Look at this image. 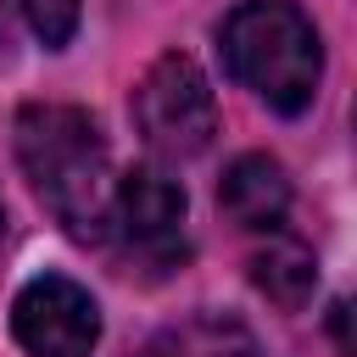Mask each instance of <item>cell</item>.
<instances>
[{
  "instance_id": "30bf717a",
  "label": "cell",
  "mask_w": 357,
  "mask_h": 357,
  "mask_svg": "<svg viewBox=\"0 0 357 357\" xmlns=\"http://www.w3.org/2000/svg\"><path fill=\"white\" fill-rule=\"evenodd\" d=\"M335 340H340V351H351V335H346V301H335Z\"/></svg>"
},
{
  "instance_id": "5b68a950",
  "label": "cell",
  "mask_w": 357,
  "mask_h": 357,
  "mask_svg": "<svg viewBox=\"0 0 357 357\" xmlns=\"http://www.w3.org/2000/svg\"><path fill=\"white\" fill-rule=\"evenodd\" d=\"M11 335L28 357H89L100 340V307L67 273H39L11 301Z\"/></svg>"
},
{
  "instance_id": "9c48e42d",
  "label": "cell",
  "mask_w": 357,
  "mask_h": 357,
  "mask_svg": "<svg viewBox=\"0 0 357 357\" xmlns=\"http://www.w3.org/2000/svg\"><path fill=\"white\" fill-rule=\"evenodd\" d=\"M17 11H22V22L33 28V39L39 45H67L73 39V28H78V0H17Z\"/></svg>"
},
{
  "instance_id": "7a4b0ae2",
  "label": "cell",
  "mask_w": 357,
  "mask_h": 357,
  "mask_svg": "<svg viewBox=\"0 0 357 357\" xmlns=\"http://www.w3.org/2000/svg\"><path fill=\"white\" fill-rule=\"evenodd\" d=\"M223 67L262 106L301 117L324 78V45L312 17L296 0H240L218 28Z\"/></svg>"
},
{
  "instance_id": "6da1fadb",
  "label": "cell",
  "mask_w": 357,
  "mask_h": 357,
  "mask_svg": "<svg viewBox=\"0 0 357 357\" xmlns=\"http://www.w3.org/2000/svg\"><path fill=\"white\" fill-rule=\"evenodd\" d=\"M17 162L33 184V195L50 206V218L73 240H100L106 234V206H112V156L84 106L61 100H33L17 112Z\"/></svg>"
},
{
  "instance_id": "3957f363",
  "label": "cell",
  "mask_w": 357,
  "mask_h": 357,
  "mask_svg": "<svg viewBox=\"0 0 357 357\" xmlns=\"http://www.w3.org/2000/svg\"><path fill=\"white\" fill-rule=\"evenodd\" d=\"M128 112H134V128L139 139L167 156V162H190L212 145L218 134V100H212V84L206 73L184 56V50H167L145 67V78L134 84L128 95Z\"/></svg>"
},
{
  "instance_id": "8fae6325",
  "label": "cell",
  "mask_w": 357,
  "mask_h": 357,
  "mask_svg": "<svg viewBox=\"0 0 357 357\" xmlns=\"http://www.w3.org/2000/svg\"><path fill=\"white\" fill-rule=\"evenodd\" d=\"M0 251H6V206H0Z\"/></svg>"
},
{
  "instance_id": "8992f818",
  "label": "cell",
  "mask_w": 357,
  "mask_h": 357,
  "mask_svg": "<svg viewBox=\"0 0 357 357\" xmlns=\"http://www.w3.org/2000/svg\"><path fill=\"white\" fill-rule=\"evenodd\" d=\"M218 206H223L229 223L273 234V229L284 223V212H290V178H284V167H279L268 151H245V156H234V162L223 167Z\"/></svg>"
},
{
  "instance_id": "52a82bcc",
  "label": "cell",
  "mask_w": 357,
  "mask_h": 357,
  "mask_svg": "<svg viewBox=\"0 0 357 357\" xmlns=\"http://www.w3.org/2000/svg\"><path fill=\"white\" fill-rule=\"evenodd\" d=\"M251 284H257L273 307L301 312V307L312 301V290H318V262H312V251H307L301 240L273 234V240L251 257Z\"/></svg>"
},
{
  "instance_id": "ba28073f",
  "label": "cell",
  "mask_w": 357,
  "mask_h": 357,
  "mask_svg": "<svg viewBox=\"0 0 357 357\" xmlns=\"http://www.w3.org/2000/svg\"><path fill=\"white\" fill-rule=\"evenodd\" d=\"M139 357H262V346L251 340L245 324L201 312V318H184V324L162 329Z\"/></svg>"
},
{
  "instance_id": "277c9868",
  "label": "cell",
  "mask_w": 357,
  "mask_h": 357,
  "mask_svg": "<svg viewBox=\"0 0 357 357\" xmlns=\"http://www.w3.org/2000/svg\"><path fill=\"white\" fill-rule=\"evenodd\" d=\"M106 229L117 234L128 262H145L156 273L184 262V190L178 178H167L162 167H134L112 184V206H106Z\"/></svg>"
}]
</instances>
